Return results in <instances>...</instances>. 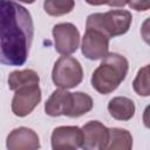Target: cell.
Masks as SVG:
<instances>
[{
	"instance_id": "cell-20",
	"label": "cell",
	"mask_w": 150,
	"mask_h": 150,
	"mask_svg": "<svg viewBox=\"0 0 150 150\" xmlns=\"http://www.w3.org/2000/svg\"><path fill=\"white\" fill-rule=\"evenodd\" d=\"M109 0H86L87 4L93 5V6H102V5H107Z\"/></svg>"
},
{
	"instance_id": "cell-3",
	"label": "cell",
	"mask_w": 150,
	"mask_h": 150,
	"mask_svg": "<svg viewBox=\"0 0 150 150\" xmlns=\"http://www.w3.org/2000/svg\"><path fill=\"white\" fill-rule=\"evenodd\" d=\"M132 21V15L125 9H111L105 13H93L87 18L86 29H95L105 36L115 38L125 34Z\"/></svg>"
},
{
	"instance_id": "cell-16",
	"label": "cell",
	"mask_w": 150,
	"mask_h": 150,
	"mask_svg": "<svg viewBox=\"0 0 150 150\" xmlns=\"http://www.w3.org/2000/svg\"><path fill=\"white\" fill-rule=\"evenodd\" d=\"M75 6L74 0H45L43 8L48 15L61 16L73 11Z\"/></svg>"
},
{
	"instance_id": "cell-2",
	"label": "cell",
	"mask_w": 150,
	"mask_h": 150,
	"mask_svg": "<svg viewBox=\"0 0 150 150\" xmlns=\"http://www.w3.org/2000/svg\"><path fill=\"white\" fill-rule=\"evenodd\" d=\"M128 68V60L123 55L108 53L91 75L90 82L93 88L102 95L112 93L125 79Z\"/></svg>"
},
{
	"instance_id": "cell-15",
	"label": "cell",
	"mask_w": 150,
	"mask_h": 150,
	"mask_svg": "<svg viewBox=\"0 0 150 150\" xmlns=\"http://www.w3.org/2000/svg\"><path fill=\"white\" fill-rule=\"evenodd\" d=\"M71 96H73V102L68 117H80L93 109V104H94L93 98L88 94L82 91H76V93H71Z\"/></svg>"
},
{
	"instance_id": "cell-13",
	"label": "cell",
	"mask_w": 150,
	"mask_h": 150,
	"mask_svg": "<svg viewBox=\"0 0 150 150\" xmlns=\"http://www.w3.org/2000/svg\"><path fill=\"white\" fill-rule=\"evenodd\" d=\"M8 88L15 91L19 88L36 86L40 83V77L38 73L33 69H23V70H14L8 75L7 79Z\"/></svg>"
},
{
	"instance_id": "cell-8",
	"label": "cell",
	"mask_w": 150,
	"mask_h": 150,
	"mask_svg": "<svg viewBox=\"0 0 150 150\" xmlns=\"http://www.w3.org/2000/svg\"><path fill=\"white\" fill-rule=\"evenodd\" d=\"M50 139L54 150H75L82 145V129L76 125H61L53 130Z\"/></svg>"
},
{
	"instance_id": "cell-4",
	"label": "cell",
	"mask_w": 150,
	"mask_h": 150,
	"mask_svg": "<svg viewBox=\"0 0 150 150\" xmlns=\"http://www.w3.org/2000/svg\"><path fill=\"white\" fill-rule=\"evenodd\" d=\"M82 79V66L75 57L63 55L55 62L52 70V80L55 86L63 89H71L79 86Z\"/></svg>"
},
{
	"instance_id": "cell-21",
	"label": "cell",
	"mask_w": 150,
	"mask_h": 150,
	"mask_svg": "<svg viewBox=\"0 0 150 150\" xmlns=\"http://www.w3.org/2000/svg\"><path fill=\"white\" fill-rule=\"evenodd\" d=\"M20 2H25V4H33L35 0H18Z\"/></svg>"
},
{
	"instance_id": "cell-14",
	"label": "cell",
	"mask_w": 150,
	"mask_h": 150,
	"mask_svg": "<svg viewBox=\"0 0 150 150\" xmlns=\"http://www.w3.org/2000/svg\"><path fill=\"white\" fill-rule=\"evenodd\" d=\"M132 148V136L127 129L111 128L108 129L107 150H130Z\"/></svg>"
},
{
	"instance_id": "cell-17",
	"label": "cell",
	"mask_w": 150,
	"mask_h": 150,
	"mask_svg": "<svg viewBox=\"0 0 150 150\" xmlns=\"http://www.w3.org/2000/svg\"><path fill=\"white\" fill-rule=\"evenodd\" d=\"M132 88L135 90V93L139 96H149L150 95V87H149V66L145 64L144 67H142L134 82H132Z\"/></svg>"
},
{
	"instance_id": "cell-11",
	"label": "cell",
	"mask_w": 150,
	"mask_h": 150,
	"mask_svg": "<svg viewBox=\"0 0 150 150\" xmlns=\"http://www.w3.org/2000/svg\"><path fill=\"white\" fill-rule=\"evenodd\" d=\"M73 96L71 93L67 91V89L60 88L52 93L48 100L45 103V111L47 115L56 117L61 115L68 116L71 108Z\"/></svg>"
},
{
	"instance_id": "cell-18",
	"label": "cell",
	"mask_w": 150,
	"mask_h": 150,
	"mask_svg": "<svg viewBox=\"0 0 150 150\" xmlns=\"http://www.w3.org/2000/svg\"><path fill=\"white\" fill-rule=\"evenodd\" d=\"M127 5L137 12H145L150 8V0H128Z\"/></svg>"
},
{
	"instance_id": "cell-10",
	"label": "cell",
	"mask_w": 150,
	"mask_h": 150,
	"mask_svg": "<svg viewBox=\"0 0 150 150\" xmlns=\"http://www.w3.org/2000/svg\"><path fill=\"white\" fill-rule=\"evenodd\" d=\"M6 146L9 150H35L40 148V139L33 129L20 127L8 134Z\"/></svg>"
},
{
	"instance_id": "cell-19",
	"label": "cell",
	"mask_w": 150,
	"mask_h": 150,
	"mask_svg": "<svg viewBox=\"0 0 150 150\" xmlns=\"http://www.w3.org/2000/svg\"><path fill=\"white\" fill-rule=\"evenodd\" d=\"M127 4H128V0H109L107 5L110 7H123Z\"/></svg>"
},
{
	"instance_id": "cell-9",
	"label": "cell",
	"mask_w": 150,
	"mask_h": 150,
	"mask_svg": "<svg viewBox=\"0 0 150 150\" xmlns=\"http://www.w3.org/2000/svg\"><path fill=\"white\" fill-rule=\"evenodd\" d=\"M82 145L84 150H104L108 142V128L100 121H89L82 128Z\"/></svg>"
},
{
	"instance_id": "cell-7",
	"label": "cell",
	"mask_w": 150,
	"mask_h": 150,
	"mask_svg": "<svg viewBox=\"0 0 150 150\" xmlns=\"http://www.w3.org/2000/svg\"><path fill=\"white\" fill-rule=\"evenodd\" d=\"M82 54L89 60L103 59L109 53V38L95 29H86L81 45Z\"/></svg>"
},
{
	"instance_id": "cell-1",
	"label": "cell",
	"mask_w": 150,
	"mask_h": 150,
	"mask_svg": "<svg viewBox=\"0 0 150 150\" xmlns=\"http://www.w3.org/2000/svg\"><path fill=\"white\" fill-rule=\"evenodd\" d=\"M34 36L30 13L13 0H0V63L22 66Z\"/></svg>"
},
{
	"instance_id": "cell-6",
	"label": "cell",
	"mask_w": 150,
	"mask_h": 150,
	"mask_svg": "<svg viewBox=\"0 0 150 150\" xmlns=\"http://www.w3.org/2000/svg\"><path fill=\"white\" fill-rule=\"evenodd\" d=\"M41 89L39 84L22 87L15 90L12 100V111L15 116L25 117L29 115L41 101Z\"/></svg>"
},
{
	"instance_id": "cell-12",
	"label": "cell",
	"mask_w": 150,
	"mask_h": 150,
	"mask_svg": "<svg viewBox=\"0 0 150 150\" xmlns=\"http://www.w3.org/2000/svg\"><path fill=\"white\" fill-rule=\"evenodd\" d=\"M135 103L125 96H116L108 103V111L111 117L118 121H129L135 115Z\"/></svg>"
},
{
	"instance_id": "cell-5",
	"label": "cell",
	"mask_w": 150,
	"mask_h": 150,
	"mask_svg": "<svg viewBox=\"0 0 150 150\" xmlns=\"http://www.w3.org/2000/svg\"><path fill=\"white\" fill-rule=\"evenodd\" d=\"M55 50L62 55H70L80 45V32L70 22H61L53 27Z\"/></svg>"
}]
</instances>
